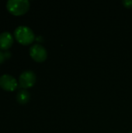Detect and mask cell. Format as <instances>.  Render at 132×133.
<instances>
[{"label": "cell", "instance_id": "cell-1", "mask_svg": "<svg viewBox=\"0 0 132 133\" xmlns=\"http://www.w3.org/2000/svg\"><path fill=\"white\" fill-rule=\"evenodd\" d=\"M16 39L22 44H29L35 39L33 30L26 26H19L14 31Z\"/></svg>", "mask_w": 132, "mask_h": 133}, {"label": "cell", "instance_id": "cell-4", "mask_svg": "<svg viewBox=\"0 0 132 133\" xmlns=\"http://www.w3.org/2000/svg\"><path fill=\"white\" fill-rule=\"evenodd\" d=\"M19 85L21 87L29 88L33 86L36 82V75L33 71L26 70L23 72L19 78Z\"/></svg>", "mask_w": 132, "mask_h": 133}, {"label": "cell", "instance_id": "cell-9", "mask_svg": "<svg viewBox=\"0 0 132 133\" xmlns=\"http://www.w3.org/2000/svg\"><path fill=\"white\" fill-rule=\"evenodd\" d=\"M123 4L127 8H132V0H124Z\"/></svg>", "mask_w": 132, "mask_h": 133}, {"label": "cell", "instance_id": "cell-5", "mask_svg": "<svg viewBox=\"0 0 132 133\" xmlns=\"http://www.w3.org/2000/svg\"><path fill=\"white\" fill-rule=\"evenodd\" d=\"M0 87L8 91H12L17 87L16 79L9 74H4L0 76Z\"/></svg>", "mask_w": 132, "mask_h": 133}, {"label": "cell", "instance_id": "cell-7", "mask_svg": "<svg viewBox=\"0 0 132 133\" xmlns=\"http://www.w3.org/2000/svg\"><path fill=\"white\" fill-rule=\"evenodd\" d=\"M30 94L27 90H19L17 94H16V100L19 103L23 104H26L30 100Z\"/></svg>", "mask_w": 132, "mask_h": 133}, {"label": "cell", "instance_id": "cell-8", "mask_svg": "<svg viewBox=\"0 0 132 133\" xmlns=\"http://www.w3.org/2000/svg\"><path fill=\"white\" fill-rule=\"evenodd\" d=\"M10 55H11V53H9V52L3 53L2 51H0V64H1V63H2V62L5 61V58L9 57Z\"/></svg>", "mask_w": 132, "mask_h": 133}, {"label": "cell", "instance_id": "cell-3", "mask_svg": "<svg viewBox=\"0 0 132 133\" xmlns=\"http://www.w3.org/2000/svg\"><path fill=\"white\" fill-rule=\"evenodd\" d=\"M30 55L31 58L37 62H44L47 57V53L46 49L44 48V47H43L41 44H35L30 47Z\"/></svg>", "mask_w": 132, "mask_h": 133}, {"label": "cell", "instance_id": "cell-2", "mask_svg": "<svg viewBox=\"0 0 132 133\" xmlns=\"http://www.w3.org/2000/svg\"><path fill=\"white\" fill-rule=\"evenodd\" d=\"M6 7L12 14L22 15L29 9L30 2L27 0H9Z\"/></svg>", "mask_w": 132, "mask_h": 133}, {"label": "cell", "instance_id": "cell-10", "mask_svg": "<svg viewBox=\"0 0 132 133\" xmlns=\"http://www.w3.org/2000/svg\"><path fill=\"white\" fill-rule=\"evenodd\" d=\"M129 133H132V132H129Z\"/></svg>", "mask_w": 132, "mask_h": 133}, {"label": "cell", "instance_id": "cell-6", "mask_svg": "<svg viewBox=\"0 0 132 133\" xmlns=\"http://www.w3.org/2000/svg\"><path fill=\"white\" fill-rule=\"evenodd\" d=\"M13 39L12 34L7 31H4L0 34V48L6 50L12 45Z\"/></svg>", "mask_w": 132, "mask_h": 133}]
</instances>
